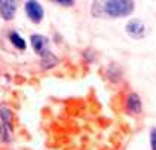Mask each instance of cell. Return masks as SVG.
<instances>
[{
	"mask_svg": "<svg viewBox=\"0 0 156 150\" xmlns=\"http://www.w3.org/2000/svg\"><path fill=\"white\" fill-rule=\"evenodd\" d=\"M126 109L128 112H131L134 115H140L141 113V101L138 98L137 94H131L126 100Z\"/></svg>",
	"mask_w": 156,
	"mask_h": 150,
	"instance_id": "obj_6",
	"label": "cell"
},
{
	"mask_svg": "<svg viewBox=\"0 0 156 150\" xmlns=\"http://www.w3.org/2000/svg\"><path fill=\"white\" fill-rule=\"evenodd\" d=\"M54 2L61 3V5H64V6H70V5L73 3V0H54Z\"/></svg>",
	"mask_w": 156,
	"mask_h": 150,
	"instance_id": "obj_9",
	"label": "cell"
},
{
	"mask_svg": "<svg viewBox=\"0 0 156 150\" xmlns=\"http://www.w3.org/2000/svg\"><path fill=\"white\" fill-rule=\"evenodd\" d=\"M134 11V0H95L92 13L95 16L120 18L128 16Z\"/></svg>",
	"mask_w": 156,
	"mask_h": 150,
	"instance_id": "obj_1",
	"label": "cell"
},
{
	"mask_svg": "<svg viewBox=\"0 0 156 150\" xmlns=\"http://www.w3.org/2000/svg\"><path fill=\"white\" fill-rule=\"evenodd\" d=\"M8 140H9V132L5 125L0 123V141H8Z\"/></svg>",
	"mask_w": 156,
	"mask_h": 150,
	"instance_id": "obj_8",
	"label": "cell"
},
{
	"mask_svg": "<svg viewBox=\"0 0 156 150\" xmlns=\"http://www.w3.org/2000/svg\"><path fill=\"white\" fill-rule=\"evenodd\" d=\"M25 12L33 23H40L43 18V8L36 0H28L25 3Z\"/></svg>",
	"mask_w": 156,
	"mask_h": 150,
	"instance_id": "obj_2",
	"label": "cell"
},
{
	"mask_svg": "<svg viewBox=\"0 0 156 150\" xmlns=\"http://www.w3.org/2000/svg\"><path fill=\"white\" fill-rule=\"evenodd\" d=\"M16 11L15 0H0V13L5 20H12Z\"/></svg>",
	"mask_w": 156,
	"mask_h": 150,
	"instance_id": "obj_4",
	"label": "cell"
},
{
	"mask_svg": "<svg viewBox=\"0 0 156 150\" xmlns=\"http://www.w3.org/2000/svg\"><path fill=\"white\" fill-rule=\"evenodd\" d=\"M11 40H12V43L18 48V49H21V51H23V49H25V40L20 34L12 33V34H11Z\"/></svg>",
	"mask_w": 156,
	"mask_h": 150,
	"instance_id": "obj_7",
	"label": "cell"
},
{
	"mask_svg": "<svg viewBox=\"0 0 156 150\" xmlns=\"http://www.w3.org/2000/svg\"><path fill=\"white\" fill-rule=\"evenodd\" d=\"M31 45L34 48V51H36L37 54H40L42 57H43L45 54H48V51H46L48 39H46L45 36H40V34L31 36Z\"/></svg>",
	"mask_w": 156,
	"mask_h": 150,
	"instance_id": "obj_5",
	"label": "cell"
},
{
	"mask_svg": "<svg viewBox=\"0 0 156 150\" xmlns=\"http://www.w3.org/2000/svg\"><path fill=\"white\" fill-rule=\"evenodd\" d=\"M126 31L132 39H141L146 34V25L138 20H132L126 25Z\"/></svg>",
	"mask_w": 156,
	"mask_h": 150,
	"instance_id": "obj_3",
	"label": "cell"
}]
</instances>
